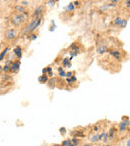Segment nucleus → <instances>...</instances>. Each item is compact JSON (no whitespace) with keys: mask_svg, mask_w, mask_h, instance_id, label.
<instances>
[{"mask_svg":"<svg viewBox=\"0 0 130 146\" xmlns=\"http://www.w3.org/2000/svg\"><path fill=\"white\" fill-rule=\"evenodd\" d=\"M126 146H130V139H127V142H126Z\"/></svg>","mask_w":130,"mask_h":146,"instance_id":"31","label":"nucleus"},{"mask_svg":"<svg viewBox=\"0 0 130 146\" xmlns=\"http://www.w3.org/2000/svg\"><path fill=\"white\" fill-rule=\"evenodd\" d=\"M76 80H77V78H76L75 76L72 75L71 77H69V78L67 79V83H68V84H71V83H73V82H75Z\"/></svg>","mask_w":130,"mask_h":146,"instance_id":"18","label":"nucleus"},{"mask_svg":"<svg viewBox=\"0 0 130 146\" xmlns=\"http://www.w3.org/2000/svg\"><path fill=\"white\" fill-rule=\"evenodd\" d=\"M16 36H17V32L14 29H7L5 31V37L8 40H13V39L16 38Z\"/></svg>","mask_w":130,"mask_h":146,"instance_id":"3","label":"nucleus"},{"mask_svg":"<svg viewBox=\"0 0 130 146\" xmlns=\"http://www.w3.org/2000/svg\"><path fill=\"white\" fill-rule=\"evenodd\" d=\"M27 37H28V39H30V40H35V39L37 38V35L34 34V33H30V34L27 35Z\"/></svg>","mask_w":130,"mask_h":146,"instance_id":"20","label":"nucleus"},{"mask_svg":"<svg viewBox=\"0 0 130 146\" xmlns=\"http://www.w3.org/2000/svg\"><path fill=\"white\" fill-rule=\"evenodd\" d=\"M43 8H44V6H42V5H40V6L37 7V8L35 9L34 13H33V17H34V18H36V17L40 16L41 13H42V11H43Z\"/></svg>","mask_w":130,"mask_h":146,"instance_id":"6","label":"nucleus"},{"mask_svg":"<svg viewBox=\"0 0 130 146\" xmlns=\"http://www.w3.org/2000/svg\"><path fill=\"white\" fill-rule=\"evenodd\" d=\"M73 4L74 5H79V2H78V1H76V2H74Z\"/></svg>","mask_w":130,"mask_h":146,"instance_id":"34","label":"nucleus"},{"mask_svg":"<svg viewBox=\"0 0 130 146\" xmlns=\"http://www.w3.org/2000/svg\"><path fill=\"white\" fill-rule=\"evenodd\" d=\"M14 9L18 11V12L22 13V14H26V12H25V8L23 6H19V5H16V6L14 7Z\"/></svg>","mask_w":130,"mask_h":146,"instance_id":"13","label":"nucleus"},{"mask_svg":"<svg viewBox=\"0 0 130 146\" xmlns=\"http://www.w3.org/2000/svg\"><path fill=\"white\" fill-rule=\"evenodd\" d=\"M38 81L40 82V83H46V82L48 81V76H47L46 74H42V75L38 77Z\"/></svg>","mask_w":130,"mask_h":146,"instance_id":"11","label":"nucleus"},{"mask_svg":"<svg viewBox=\"0 0 130 146\" xmlns=\"http://www.w3.org/2000/svg\"><path fill=\"white\" fill-rule=\"evenodd\" d=\"M9 49H10V48H9V47H6V48H5L4 50L2 51V52L0 53V62H1V61H2L3 59L5 58V56H6V54H7V53H8Z\"/></svg>","mask_w":130,"mask_h":146,"instance_id":"12","label":"nucleus"},{"mask_svg":"<svg viewBox=\"0 0 130 146\" xmlns=\"http://www.w3.org/2000/svg\"><path fill=\"white\" fill-rule=\"evenodd\" d=\"M55 81H56V79L55 78H51L50 80H48L47 81V83H48V85H49V87L50 88H54V86H55Z\"/></svg>","mask_w":130,"mask_h":146,"instance_id":"15","label":"nucleus"},{"mask_svg":"<svg viewBox=\"0 0 130 146\" xmlns=\"http://www.w3.org/2000/svg\"><path fill=\"white\" fill-rule=\"evenodd\" d=\"M84 146H91V145H90V144H85Z\"/></svg>","mask_w":130,"mask_h":146,"instance_id":"37","label":"nucleus"},{"mask_svg":"<svg viewBox=\"0 0 130 146\" xmlns=\"http://www.w3.org/2000/svg\"><path fill=\"white\" fill-rule=\"evenodd\" d=\"M73 75V74H72V72H66V77H71V76Z\"/></svg>","mask_w":130,"mask_h":146,"instance_id":"28","label":"nucleus"},{"mask_svg":"<svg viewBox=\"0 0 130 146\" xmlns=\"http://www.w3.org/2000/svg\"><path fill=\"white\" fill-rule=\"evenodd\" d=\"M41 22H42V15H40V16L33 19V20L26 26V28L24 29V32L23 33H24L25 35H28V34H30V33H32L33 31H35L38 28L39 25L41 24Z\"/></svg>","mask_w":130,"mask_h":146,"instance_id":"1","label":"nucleus"},{"mask_svg":"<svg viewBox=\"0 0 130 146\" xmlns=\"http://www.w3.org/2000/svg\"><path fill=\"white\" fill-rule=\"evenodd\" d=\"M125 4H126V7H127V8H129V7H130V4H129V0H126V1H125Z\"/></svg>","mask_w":130,"mask_h":146,"instance_id":"30","label":"nucleus"},{"mask_svg":"<svg viewBox=\"0 0 130 146\" xmlns=\"http://www.w3.org/2000/svg\"><path fill=\"white\" fill-rule=\"evenodd\" d=\"M128 124H129V122L128 121H122L121 123L119 124V130L121 132H124L126 130V128H127Z\"/></svg>","mask_w":130,"mask_h":146,"instance_id":"9","label":"nucleus"},{"mask_svg":"<svg viewBox=\"0 0 130 146\" xmlns=\"http://www.w3.org/2000/svg\"><path fill=\"white\" fill-rule=\"evenodd\" d=\"M75 9V5L73 4V2H70L67 6L65 7V10L66 11H73Z\"/></svg>","mask_w":130,"mask_h":146,"instance_id":"14","label":"nucleus"},{"mask_svg":"<svg viewBox=\"0 0 130 146\" xmlns=\"http://www.w3.org/2000/svg\"><path fill=\"white\" fill-rule=\"evenodd\" d=\"M1 71H2V66L0 65V72H1Z\"/></svg>","mask_w":130,"mask_h":146,"instance_id":"36","label":"nucleus"},{"mask_svg":"<svg viewBox=\"0 0 130 146\" xmlns=\"http://www.w3.org/2000/svg\"><path fill=\"white\" fill-rule=\"evenodd\" d=\"M103 146H110V145H103Z\"/></svg>","mask_w":130,"mask_h":146,"instance_id":"40","label":"nucleus"},{"mask_svg":"<svg viewBox=\"0 0 130 146\" xmlns=\"http://www.w3.org/2000/svg\"><path fill=\"white\" fill-rule=\"evenodd\" d=\"M69 146H75V145H73V144H72V143H71V144H70V145H69Z\"/></svg>","mask_w":130,"mask_h":146,"instance_id":"38","label":"nucleus"},{"mask_svg":"<svg viewBox=\"0 0 130 146\" xmlns=\"http://www.w3.org/2000/svg\"><path fill=\"white\" fill-rule=\"evenodd\" d=\"M111 55H113L116 59H120V52L118 50H115V51H111Z\"/></svg>","mask_w":130,"mask_h":146,"instance_id":"17","label":"nucleus"},{"mask_svg":"<svg viewBox=\"0 0 130 146\" xmlns=\"http://www.w3.org/2000/svg\"><path fill=\"white\" fill-rule=\"evenodd\" d=\"M71 144V140L70 139H67V140H64L62 142V146H69Z\"/></svg>","mask_w":130,"mask_h":146,"instance_id":"21","label":"nucleus"},{"mask_svg":"<svg viewBox=\"0 0 130 146\" xmlns=\"http://www.w3.org/2000/svg\"><path fill=\"white\" fill-rule=\"evenodd\" d=\"M91 141L92 142H96V141H99V135H93L92 136V138H91Z\"/></svg>","mask_w":130,"mask_h":146,"instance_id":"24","label":"nucleus"},{"mask_svg":"<svg viewBox=\"0 0 130 146\" xmlns=\"http://www.w3.org/2000/svg\"><path fill=\"white\" fill-rule=\"evenodd\" d=\"M58 71H59V76H60V77H66V72L63 70L62 67H59Z\"/></svg>","mask_w":130,"mask_h":146,"instance_id":"16","label":"nucleus"},{"mask_svg":"<svg viewBox=\"0 0 130 146\" xmlns=\"http://www.w3.org/2000/svg\"><path fill=\"white\" fill-rule=\"evenodd\" d=\"M65 132H66V130H65V128H60V133L61 134H65Z\"/></svg>","mask_w":130,"mask_h":146,"instance_id":"29","label":"nucleus"},{"mask_svg":"<svg viewBox=\"0 0 130 146\" xmlns=\"http://www.w3.org/2000/svg\"><path fill=\"white\" fill-rule=\"evenodd\" d=\"M11 63H12V61H10V60H7V61H6V64H5V66H4V67H2V70L4 71V72H6V73H9V72H10Z\"/></svg>","mask_w":130,"mask_h":146,"instance_id":"8","label":"nucleus"},{"mask_svg":"<svg viewBox=\"0 0 130 146\" xmlns=\"http://www.w3.org/2000/svg\"><path fill=\"white\" fill-rule=\"evenodd\" d=\"M22 4H23V5H27V4H28V2H27L26 0H24V1L22 2Z\"/></svg>","mask_w":130,"mask_h":146,"instance_id":"33","label":"nucleus"},{"mask_svg":"<svg viewBox=\"0 0 130 146\" xmlns=\"http://www.w3.org/2000/svg\"><path fill=\"white\" fill-rule=\"evenodd\" d=\"M13 52H14V54L16 55L18 59L22 58V49H21L20 46H16V47H15L14 50H13Z\"/></svg>","mask_w":130,"mask_h":146,"instance_id":"5","label":"nucleus"},{"mask_svg":"<svg viewBox=\"0 0 130 146\" xmlns=\"http://www.w3.org/2000/svg\"><path fill=\"white\" fill-rule=\"evenodd\" d=\"M19 68H20V61L17 60L14 61V62L11 63V68H10V72L11 73H16L19 71Z\"/></svg>","mask_w":130,"mask_h":146,"instance_id":"4","label":"nucleus"},{"mask_svg":"<svg viewBox=\"0 0 130 146\" xmlns=\"http://www.w3.org/2000/svg\"><path fill=\"white\" fill-rule=\"evenodd\" d=\"M62 65H63V67H70V66H71L70 58H68V57H65V58L63 59V61H62Z\"/></svg>","mask_w":130,"mask_h":146,"instance_id":"10","label":"nucleus"},{"mask_svg":"<svg viewBox=\"0 0 130 146\" xmlns=\"http://www.w3.org/2000/svg\"><path fill=\"white\" fill-rule=\"evenodd\" d=\"M3 1H4V2H7V1H8V0H3Z\"/></svg>","mask_w":130,"mask_h":146,"instance_id":"39","label":"nucleus"},{"mask_svg":"<svg viewBox=\"0 0 130 146\" xmlns=\"http://www.w3.org/2000/svg\"><path fill=\"white\" fill-rule=\"evenodd\" d=\"M114 131H115V128H111V129H110V131H109V134H108V137H109V138H113Z\"/></svg>","mask_w":130,"mask_h":146,"instance_id":"23","label":"nucleus"},{"mask_svg":"<svg viewBox=\"0 0 130 146\" xmlns=\"http://www.w3.org/2000/svg\"><path fill=\"white\" fill-rule=\"evenodd\" d=\"M110 1H111L112 3H114V4H115V3H117L119 0H110Z\"/></svg>","mask_w":130,"mask_h":146,"instance_id":"32","label":"nucleus"},{"mask_svg":"<svg viewBox=\"0 0 130 146\" xmlns=\"http://www.w3.org/2000/svg\"><path fill=\"white\" fill-rule=\"evenodd\" d=\"M24 19H25L24 14H22V13L14 14L11 17V23H12L13 25H15V26H19L21 23L24 22Z\"/></svg>","mask_w":130,"mask_h":146,"instance_id":"2","label":"nucleus"},{"mask_svg":"<svg viewBox=\"0 0 130 146\" xmlns=\"http://www.w3.org/2000/svg\"><path fill=\"white\" fill-rule=\"evenodd\" d=\"M55 3H56V0H49L48 2H47V4H48L49 6H53Z\"/></svg>","mask_w":130,"mask_h":146,"instance_id":"25","label":"nucleus"},{"mask_svg":"<svg viewBox=\"0 0 130 146\" xmlns=\"http://www.w3.org/2000/svg\"><path fill=\"white\" fill-rule=\"evenodd\" d=\"M107 50H108V48L105 44H100L97 48V52L99 53V54H104Z\"/></svg>","mask_w":130,"mask_h":146,"instance_id":"7","label":"nucleus"},{"mask_svg":"<svg viewBox=\"0 0 130 146\" xmlns=\"http://www.w3.org/2000/svg\"><path fill=\"white\" fill-rule=\"evenodd\" d=\"M71 143L73 144V145H75V146H76L78 143H79V141H78V140L76 139V138H73V139L71 140Z\"/></svg>","mask_w":130,"mask_h":146,"instance_id":"27","label":"nucleus"},{"mask_svg":"<svg viewBox=\"0 0 130 146\" xmlns=\"http://www.w3.org/2000/svg\"><path fill=\"white\" fill-rule=\"evenodd\" d=\"M120 22H121V18H120V17H116V18L114 19V24L117 25V26H119Z\"/></svg>","mask_w":130,"mask_h":146,"instance_id":"22","label":"nucleus"},{"mask_svg":"<svg viewBox=\"0 0 130 146\" xmlns=\"http://www.w3.org/2000/svg\"><path fill=\"white\" fill-rule=\"evenodd\" d=\"M102 139H103L104 142H107V140L109 139V137H108V134L107 133H104L103 134V137H102Z\"/></svg>","mask_w":130,"mask_h":146,"instance_id":"26","label":"nucleus"},{"mask_svg":"<svg viewBox=\"0 0 130 146\" xmlns=\"http://www.w3.org/2000/svg\"><path fill=\"white\" fill-rule=\"evenodd\" d=\"M126 25H127V20L126 19H121V22H120L119 26L121 28H124V27H126Z\"/></svg>","mask_w":130,"mask_h":146,"instance_id":"19","label":"nucleus"},{"mask_svg":"<svg viewBox=\"0 0 130 146\" xmlns=\"http://www.w3.org/2000/svg\"><path fill=\"white\" fill-rule=\"evenodd\" d=\"M94 130H95V131H97V130H98V127H97V126H95V127H94Z\"/></svg>","mask_w":130,"mask_h":146,"instance_id":"35","label":"nucleus"}]
</instances>
